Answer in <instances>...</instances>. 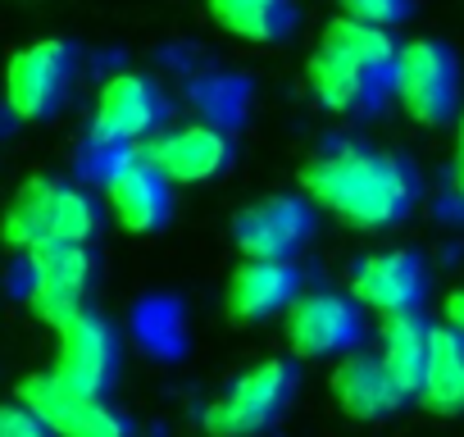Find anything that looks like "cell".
<instances>
[{"instance_id": "cell-1", "label": "cell", "mask_w": 464, "mask_h": 437, "mask_svg": "<svg viewBox=\"0 0 464 437\" xmlns=\"http://www.w3.org/2000/svg\"><path fill=\"white\" fill-rule=\"evenodd\" d=\"M301 187L319 209L342 218L346 228L387 233V228L405 224L410 209L419 205L423 178L396 151L346 141V146L310 155L301 164Z\"/></svg>"}, {"instance_id": "cell-2", "label": "cell", "mask_w": 464, "mask_h": 437, "mask_svg": "<svg viewBox=\"0 0 464 437\" xmlns=\"http://www.w3.org/2000/svg\"><path fill=\"white\" fill-rule=\"evenodd\" d=\"M396 60L401 42L387 28H369L342 15L324 28V42L310 55L305 78L324 110L346 119H369L382 110V101L396 87Z\"/></svg>"}, {"instance_id": "cell-3", "label": "cell", "mask_w": 464, "mask_h": 437, "mask_svg": "<svg viewBox=\"0 0 464 437\" xmlns=\"http://www.w3.org/2000/svg\"><path fill=\"white\" fill-rule=\"evenodd\" d=\"M101 200L69 178H33L14 191L5 218H0V242L10 251H37V247H55V242H73V247H92L101 238Z\"/></svg>"}, {"instance_id": "cell-4", "label": "cell", "mask_w": 464, "mask_h": 437, "mask_svg": "<svg viewBox=\"0 0 464 437\" xmlns=\"http://www.w3.org/2000/svg\"><path fill=\"white\" fill-rule=\"evenodd\" d=\"M296 387H301V369L292 360H265L246 369L218 401H209L200 423L209 437H256L287 414Z\"/></svg>"}, {"instance_id": "cell-5", "label": "cell", "mask_w": 464, "mask_h": 437, "mask_svg": "<svg viewBox=\"0 0 464 437\" xmlns=\"http://www.w3.org/2000/svg\"><path fill=\"white\" fill-rule=\"evenodd\" d=\"M78 69H82V55L73 42L64 37H51V42H37V46H24L10 69H5V105L28 119V123H51L64 114V105L73 101L78 92Z\"/></svg>"}, {"instance_id": "cell-6", "label": "cell", "mask_w": 464, "mask_h": 437, "mask_svg": "<svg viewBox=\"0 0 464 437\" xmlns=\"http://www.w3.org/2000/svg\"><path fill=\"white\" fill-rule=\"evenodd\" d=\"M96 283H101L96 247L55 242V247L28 251V306L51 328H64L69 319H78L82 310H92Z\"/></svg>"}, {"instance_id": "cell-7", "label": "cell", "mask_w": 464, "mask_h": 437, "mask_svg": "<svg viewBox=\"0 0 464 437\" xmlns=\"http://www.w3.org/2000/svg\"><path fill=\"white\" fill-rule=\"evenodd\" d=\"M405 114L423 128H446L459 114V60L437 37H414L401 46L396 87Z\"/></svg>"}, {"instance_id": "cell-8", "label": "cell", "mask_w": 464, "mask_h": 437, "mask_svg": "<svg viewBox=\"0 0 464 437\" xmlns=\"http://www.w3.org/2000/svg\"><path fill=\"white\" fill-rule=\"evenodd\" d=\"M364 333L369 324L351 292H301L287 310V342L301 360L355 355L364 346Z\"/></svg>"}, {"instance_id": "cell-9", "label": "cell", "mask_w": 464, "mask_h": 437, "mask_svg": "<svg viewBox=\"0 0 464 437\" xmlns=\"http://www.w3.org/2000/svg\"><path fill=\"white\" fill-rule=\"evenodd\" d=\"M19 401L37 410L55 437H137L128 410H119L110 396H82L64 387L55 374H33L19 383Z\"/></svg>"}, {"instance_id": "cell-10", "label": "cell", "mask_w": 464, "mask_h": 437, "mask_svg": "<svg viewBox=\"0 0 464 437\" xmlns=\"http://www.w3.org/2000/svg\"><path fill=\"white\" fill-rule=\"evenodd\" d=\"M55 333H60V351H55L51 374L82 396H110V387L119 383V360H123L119 328L105 315L82 310Z\"/></svg>"}, {"instance_id": "cell-11", "label": "cell", "mask_w": 464, "mask_h": 437, "mask_svg": "<svg viewBox=\"0 0 464 437\" xmlns=\"http://www.w3.org/2000/svg\"><path fill=\"white\" fill-rule=\"evenodd\" d=\"M164 119H169V101L155 87V78L114 73L96 96L92 132L101 146H146L150 137L164 132Z\"/></svg>"}, {"instance_id": "cell-12", "label": "cell", "mask_w": 464, "mask_h": 437, "mask_svg": "<svg viewBox=\"0 0 464 437\" xmlns=\"http://www.w3.org/2000/svg\"><path fill=\"white\" fill-rule=\"evenodd\" d=\"M141 160H150L169 182L196 187V182H209V178L227 173L232 160H237V146H232L227 128L196 119V123H182V128H169V132L150 137L141 146Z\"/></svg>"}, {"instance_id": "cell-13", "label": "cell", "mask_w": 464, "mask_h": 437, "mask_svg": "<svg viewBox=\"0 0 464 437\" xmlns=\"http://www.w3.org/2000/svg\"><path fill=\"white\" fill-rule=\"evenodd\" d=\"M423 296H428V265L419 251H378L355 260L351 269V301L382 319L419 315Z\"/></svg>"}, {"instance_id": "cell-14", "label": "cell", "mask_w": 464, "mask_h": 437, "mask_svg": "<svg viewBox=\"0 0 464 437\" xmlns=\"http://www.w3.org/2000/svg\"><path fill=\"white\" fill-rule=\"evenodd\" d=\"M314 233V205L301 196H265L232 224V242L246 260H292Z\"/></svg>"}, {"instance_id": "cell-15", "label": "cell", "mask_w": 464, "mask_h": 437, "mask_svg": "<svg viewBox=\"0 0 464 437\" xmlns=\"http://www.w3.org/2000/svg\"><path fill=\"white\" fill-rule=\"evenodd\" d=\"M110 209L128 233H160L173 214V182L141 155L119 160L105 182Z\"/></svg>"}, {"instance_id": "cell-16", "label": "cell", "mask_w": 464, "mask_h": 437, "mask_svg": "<svg viewBox=\"0 0 464 437\" xmlns=\"http://www.w3.org/2000/svg\"><path fill=\"white\" fill-rule=\"evenodd\" d=\"M301 296L296 260H242L227 283V315L237 324H260L269 315L292 310Z\"/></svg>"}, {"instance_id": "cell-17", "label": "cell", "mask_w": 464, "mask_h": 437, "mask_svg": "<svg viewBox=\"0 0 464 437\" xmlns=\"http://www.w3.org/2000/svg\"><path fill=\"white\" fill-rule=\"evenodd\" d=\"M333 396L337 405L360 419V423H378V419H392L410 396L392 383V374L382 369L378 355H346L337 369H333Z\"/></svg>"}, {"instance_id": "cell-18", "label": "cell", "mask_w": 464, "mask_h": 437, "mask_svg": "<svg viewBox=\"0 0 464 437\" xmlns=\"http://www.w3.org/2000/svg\"><path fill=\"white\" fill-rule=\"evenodd\" d=\"M209 19L246 46H278L296 33V0H205Z\"/></svg>"}, {"instance_id": "cell-19", "label": "cell", "mask_w": 464, "mask_h": 437, "mask_svg": "<svg viewBox=\"0 0 464 437\" xmlns=\"http://www.w3.org/2000/svg\"><path fill=\"white\" fill-rule=\"evenodd\" d=\"M419 401L432 414H450V419L464 414V337L455 328H432Z\"/></svg>"}, {"instance_id": "cell-20", "label": "cell", "mask_w": 464, "mask_h": 437, "mask_svg": "<svg viewBox=\"0 0 464 437\" xmlns=\"http://www.w3.org/2000/svg\"><path fill=\"white\" fill-rule=\"evenodd\" d=\"M428 346H432V324L423 315H392V319H382V351H378V360H382V369L392 374V383L405 396H419Z\"/></svg>"}, {"instance_id": "cell-21", "label": "cell", "mask_w": 464, "mask_h": 437, "mask_svg": "<svg viewBox=\"0 0 464 437\" xmlns=\"http://www.w3.org/2000/svg\"><path fill=\"white\" fill-rule=\"evenodd\" d=\"M414 10V0H342V15L355 19V24H369V28H396L405 24Z\"/></svg>"}, {"instance_id": "cell-22", "label": "cell", "mask_w": 464, "mask_h": 437, "mask_svg": "<svg viewBox=\"0 0 464 437\" xmlns=\"http://www.w3.org/2000/svg\"><path fill=\"white\" fill-rule=\"evenodd\" d=\"M0 437H55V432L24 401H0Z\"/></svg>"}, {"instance_id": "cell-23", "label": "cell", "mask_w": 464, "mask_h": 437, "mask_svg": "<svg viewBox=\"0 0 464 437\" xmlns=\"http://www.w3.org/2000/svg\"><path fill=\"white\" fill-rule=\"evenodd\" d=\"M446 328H455V333L464 337V287H455V292L446 296Z\"/></svg>"}, {"instance_id": "cell-24", "label": "cell", "mask_w": 464, "mask_h": 437, "mask_svg": "<svg viewBox=\"0 0 464 437\" xmlns=\"http://www.w3.org/2000/svg\"><path fill=\"white\" fill-rule=\"evenodd\" d=\"M455 191L464 200V110H459V132H455Z\"/></svg>"}]
</instances>
